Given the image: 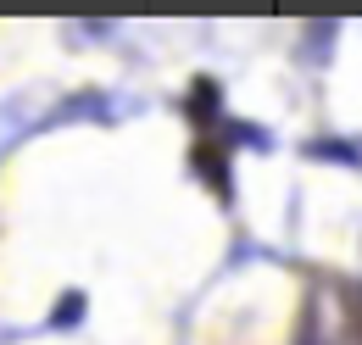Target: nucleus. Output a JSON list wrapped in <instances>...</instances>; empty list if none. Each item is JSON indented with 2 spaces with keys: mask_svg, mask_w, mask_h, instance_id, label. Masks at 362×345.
<instances>
[]
</instances>
